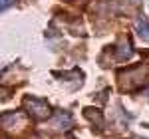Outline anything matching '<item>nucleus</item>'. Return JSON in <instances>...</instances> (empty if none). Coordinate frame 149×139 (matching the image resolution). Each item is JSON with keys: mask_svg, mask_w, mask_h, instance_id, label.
Wrapping results in <instances>:
<instances>
[{"mask_svg": "<svg viewBox=\"0 0 149 139\" xmlns=\"http://www.w3.org/2000/svg\"><path fill=\"white\" fill-rule=\"evenodd\" d=\"M24 107L28 109V113L38 119V121H42V119H46L50 117V107H48L46 101H42V99H36V97H26L24 99Z\"/></svg>", "mask_w": 149, "mask_h": 139, "instance_id": "f257e3e1", "label": "nucleus"}, {"mask_svg": "<svg viewBox=\"0 0 149 139\" xmlns=\"http://www.w3.org/2000/svg\"><path fill=\"white\" fill-rule=\"evenodd\" d=\"M133 54V48H131V42L127 38H121L119 44H117V50H115V58L117 60H129Z\"/></svg>", "mask_w": 149, "mask_h": 139, "instance_id": "f03ea898", "label": "nucleus"}, {"mask_svg": "<svg viewBox=\"0 0 149 139\" xmlns=\"http://www.w3.org/2000/svg\"><path fill=\"white\" fill-rule=\"evenodd\" d=\"M52 125L56 129H66L72 125V115L70 113H66V111H58L56 117L52 119Z\"/></svg>", "mask_w": 149, "mask_h": 139, "instance_id": "7ed1b4c3", "label": "nucleus"}, {"mask_svg": "<svg viewBox=\"0 0 149 139\" xmlns=\"http://www.w3.org/2000/svg\"><path fill=\"white\" fill-rule=\"evenodd\" d=\"M137 32H139V36H141L143 40H147V42H149V24L145 22L143 18H141L139 24H137Z\"/></svg>", "mask_w": 149, "mask_h": 139, "instance_id": "20e7f679", "label": "nucleus"}, {"mask_svg": "<svg viewBox=\"0 0 149 139\" xmlns=\"http://www.w3.org/2000/svg\"><path fill=\"white\" fill-rule=\"evenodd\" d=\"M145 95H147V97H149V88H147V90H145Z\"/></svg>", "mask_w": 149, "mask_h": 139, "instance_id": "39448f33", "label": "nucleus"}]
</instances>
